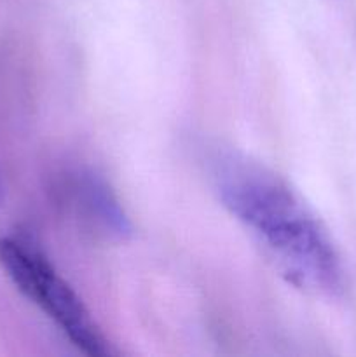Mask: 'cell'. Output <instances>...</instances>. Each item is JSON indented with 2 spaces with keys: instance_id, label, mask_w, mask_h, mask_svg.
I'll return each mask as SVG.
<instances>
[{
  "instance_id": "cell-3",
  "label": "cell",
  "mask_w": 356,
  "mask_h": 357,
  "mask_svg": "<svg viewBox=\"0 0 356 357\" xmlns=\"http://www.w3.org/2000/svg\"><path fill=\"white\" fill-rule=\"evenodd\" d=\"M63 204L87 232L110 241H124L133 225L110 185L93 171H73L61 183Z\"/></svg>"
},
{
  "instance_id": "cell-1",
  "label": "cell",
  "mask_w": 356,
  "mask_h": 357,
  "mask_svg": "<svg viewBox=\"0 0 356 357\" xmlns=\"http://www.w3.org/2000/svg\"><path fill=\"white\" fill-rule=\"evenodd\" d=\"M212 181L223 208L290 284L309 295H341L344 267L334 239L285 178L239 153H220L212 159Z\"/></svg>"
},
{
  "instance_id": "cell-4",
  "label": "cell",
  "mask_w": 356,
  "mask_h": 357,
  "mask_svg": "<svg viewBox=\"0 0 356 357\" xmlns=\"http://www.w3.org/2000/svg\"><path fill=\"white\" fill-rule=\"evenodd\" d=\"M0 197H2V185H0Z\"/></svg>"
},
{
  "instance_id": "cell-2",
  "label": "cell",
  "mask_w": 356,
  "mask_h": 357,
  "mask_svg": "<svg viewBox=\"0 0 356 357\" xmlns=\"http://www.w3.org/2000/svg\"><path fill=\"white\" fill-rule=\"evenodd\" d=\"M0 267L17 291L37 305L80 352L93 357L115 354L82 298L34 243L23 237H0Z\"/></svg>"
}]
</instances>
